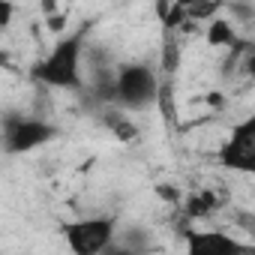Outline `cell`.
Segmentation results:
<instances>
[{
  "instance_id": "obj_3",
  "label": "cell",
  "mask_w": 255,
  "mask_h": 255,
  "mask_svg": "<svg viewBox=\"0 0 255 255\" xmlns=\"http://www.w3.org/2000/svg\"><path fill=\"white\" fill-rule=\"evenodd\" d=\"M66 249L72 255H108L117 243V219L114 216H87L60 225Z\"/></svg>"
},
{
  "instance_id": "obj_5",
  "label": "cell",
  "mask_w": 255,
  "mask_h": 255,
  "mask_svg": "<svg viewBox=\"0 0 255 255\" xmlns=\"http://www.w3.org/2000/svg\"><path fill=\"white\" fill-rule=\"evenodd\" d=\"M57 138V126L39 117H24V114H6L3 120V147L6 153H30L39 150L42 144Z\"/></svg>"
},
{
  "instance_id": "obj_8",
  "label": "cell",
  "mask_w": 255,
  "mask_h": 255,
  "mask_svg": "<svg viewBox=\"0 0 255 255\" xmlns=\"http://www.w3.org/2000/svg\"><path fill=\"white\" fill-rule=\"evenodd\" d=\"M219 207H222V198L213 189H198L186 198V219H204Z\"/></svg>"
},
{
  "instance_id": "obj_4",
  "label": "cell",
  "mask_w": 255,
  "mask_h": 255,
  "mask_svg": "<svg viewBox=\"0 0 255 255\" xmlns=\"http://www.w3.org/2000/svg\"><path fill=\"white\" fill-rule=\"evenodd\" d=\"M216 162L237 174H255V111L246 114L216 150Z\"/></svg>"
},
{
  "instance_id": "obj_9",
  "label": "cell",
  "mask_w": 255,
  "mask_h": 255,
  "mask_svg": "<svg viewBox=\"0 0 255 255\" xmlns=\"http://www.w3.org/2000/svg\"><path fill=\"white\" fill-rule=\"evenodd\" d=\"M204 39H207V45H213V48L237 45V33H234V24H231L228 18H216V21H210L207 30H204Z\"/></svg>"
},
{
  "instance_id": "obj_12",
  "label": "cell",
  "mask_w": 255,
  "mask_h": 255,
  "mask_svg": "<svg viewBox=\"0 0 255 255\" xmlns=\"http://www.w3.org/2000/svg\"><path fill=\"white\" fill-rule=\"evenodd\" d=\"M159 198H168V201H177L180 195H177V189H174V186H159Z\"/></svg>"
},
{
  "instance_id": "obj_10",
  "label": "cell",
  "mask_w": 255,
  "mask_h": 255,
  "mask_svg": "<svg viewBox=\"0 0 255 255\" xmlns=\"http://www.w3.org/2000/svg\"><path fill=\"white\" fill-rule=\"evenodd\" d=\"M180 66V42L174 39V33H165V42H162V72L174 75Z\"/></svg>"
},
{
  "instance_id": "obj_7",
  "label": "cell",
  "mask_w": 255,
  "mask_h": 255,
  "mask_svg": "<svg viewBox=\"0 0 255 255\" xmlns=\"http://www.w3.org/2000/svg\"><path fill=\"white\" fill-rule=\"evenodd\" d=\"M102 123L108 126V132L114 138H120V144H132L138 138V126L126 117V111H120V108H108L102 114Z\"/></svg>"
},
{
  "instance_id": "obj_11",
  "label": "cell",
  "mask_w": 255,
  "mask_h": 255,
  "mask_svg": "<svg viewBox=\"0 0 255 255\" xmlns=\"http://www.w3.org/2000/svg\"><path fill=\"white\" fill-rule=\"evenodd\" d=\"M12 15H15V6L12 3H0V27H9V21H12Z\"/></svg>"
},
{
  "instance_id": "obj_2",
  "label": "cell",
  "mask_w": 255,
  "mask_h": 255,
  "mask_svg": "<svg viewBox=\"0 0 255 255\" xmlns=\"http://www.w3.org/2000/svg\"><path fill=\"white\" fill-rule=\"evenodd\" d=\"M114 90H117V105L120 111H147L159 99V75L150 63L144 60H126L114 66Z\"/></svg>"
},
{
  "instance_id": "obj_6",
  "label": "cell",
  "mask_w": 255,
  "mask_h": 255,
  "mask_svg": "<svg viewBox=\"0 0 255 255\" xmlns=\"http://www.w3.org/2000/svg\"><path fill=\"white\" fill-rule=\"evenodd\" d=\"M186 255H255V246L216 228H189L183 234Z\"/></svg>"
},
{
  "instance_id": "obj_13",
  "label": "cell",
  "mask_w": 255,
  "mask_h": 255,
  "mask_svg": "<svg viewBox=\"0 0 255 255\" xmlns=\"http://www.w3.org/2000/svg\"><path fill=\"white\" fill-rule=\"evenodd\" d=\"M246 72H249V78H255V45H252L249 54H246Z\"/></svg>"
},
{
  "instance_id": "obj_1",
  "label": "cell",
  "mask_w": 255,
  "mask_h": 255,
  "mask_svg": "<svg viewBox=\"0 0 255 255\" xmlns=\"http://www.w3.org/2000/svg\"><path fill=\"white\" fill-rule=\"evenodd\" d=\"M81 69H84V30H72L60 36L39 63H33L30 75L33 81L54 90H81L84 87Z\"/></svg>"
}]
</instances>
